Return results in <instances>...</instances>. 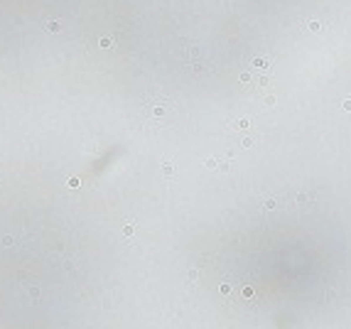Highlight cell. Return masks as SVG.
<instances>
[{
    "label": "cell",
    "instance_id": "6da1fadb",
    "mask_svg": "<svg viewBox=\"0 0 351 329\" xmlns=\"http://www.w3.org/2000/svg\"><path fill=\"white\" fill-rule=\"evenodd\" d=\"M47 30H49V32H59L61 30V22H59V20H47Z\"/></svg>",
    "mask_w": 351,
    "mask_h": 329
},
{
    "label": "cell",
    "instance_id": "7a4b0ae2",
    "mask_svg": "<svg viewBox=\"0 0 351 329\" xmlns=\"http://www.w3.org/2000/svg\"><path fill=\"white\" fill-rule=\"evenodd\" d=\"M101 47H106V49H108V47H113V39H108V37H103V39H101Z\"/></svg>",
    "mask_w": 351,
    "mask_h": 329
}]
</instances>
